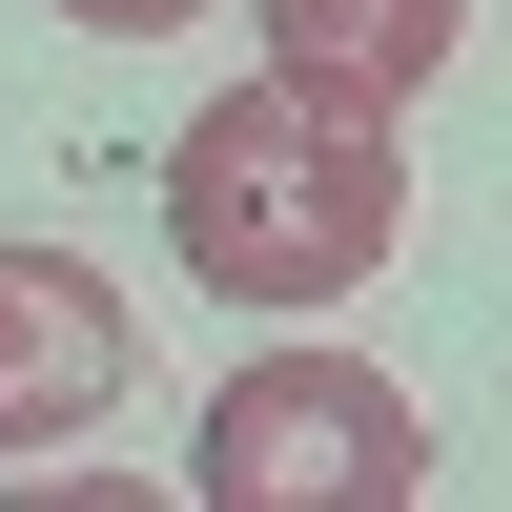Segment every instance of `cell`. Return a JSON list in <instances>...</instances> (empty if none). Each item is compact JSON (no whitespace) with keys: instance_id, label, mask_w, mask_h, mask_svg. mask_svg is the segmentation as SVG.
<instances>
[{"instance_id":"obj_5","label":"cell","mask_w":512,"mask_h":512,"mask_svg":"<svg viewBox=\"0 0 512 512\" xmlns=\"http://www.w3.org/2000/svg\"><path fill=\"white\" fill-rule=\"evenodd\" d=\"M62 21H103V41H164V21H205V0H62Z\"/></svg>"},{"instance_id":"obj_1","label":"cell","mask_w":512,"mask_h":512,"mask_svg":"<svg viewBox=\"0 0 512 512\" xmlns=\"http://www.w3.org/2000/svg\"><path fill=\"white\" fill-rule=\"evenodd\" d=\"M390 226H410L390 103H328V82L267 62V82H226V103L164 123V246H185V287H226V308H267V328L349 308V287L390 267Z\"/></svg>"},{"instance_id":"obj_2","label":"cell","mask_w":512,"mask_h":512,"mask_svg":"<svg viewBox=\"0 0 512 512\" xmlns=\"http://www.w3.org/2000/svg\"><path fill=\"white\" fill-rule=\"evenodd\" d=\"M205 512H431V410L349 349H267L205 390V451H185Z\"/></svg>"},{"instance_id":"obj_4","label":"cell","mask_w":512,"mask_h":512,"mask_svg":"<svg viewBox=\"0 0 512 512\" xmlns=\"http://www.w3.org/2000/svg\"><path fill=\"white\" fill-rule=\"evenodd\" d=\"M451 41H472V0H267V62L328 103H431Z\"/></svg>"},{"instance_id":"obj_3","label":"cell","mask_w":512,"mask_h":512,"mask_svg":"<svg viewBox=\"0 0 512 512\" xmlns=\"http://www.w3.org/2000/svg\"><path fill=\"white\" fill-rule=\"evenodd\" d=\"M123 369H144L123 287H103V267H62V246H0V472L82 451V431L123 410Z\"/></svg>"}]
</instances>
